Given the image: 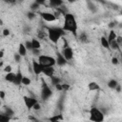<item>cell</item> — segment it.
<instances>
[{"label": "cell", "instance_id": "5b68a950", "mask_svg": "<svg viewBox=\"0 0 122 122\" xmlns=\"http://www.w3.org/2000/svg\"><path fill=\"white\" fill-rule=\"evenodd\" d=\"M52 94V91L51 89L45 83H43L42 86V90H41V99L42 100H47L49 99Z\"/></svg>", "mask_w": 122, "mask_h": 122}, {"label": "cell", "instance_id": "f1b7e54d", "mask_svg": "<svg viewBox=\"0 0 122 122\" xmlns=\"http://www.w3.org/2000/svg\"><path fill=\"white\" fill-rule=\"evenodd\" d=\"M27 17H28L30 20H32V19H34V18L36 17V14H35L33 11H29V12L27 13Z\"/></svg>", "mask_w": 122, "mask_h": 122}, {"label": "cell", "instance_id": "8d00e7d4", "mask_svg": "<svg viewBox=\"0 0 122 122\" xmlns=\"http://www.w3.org/2000/svg\"><path fill=\"white\" fill-rule=\"evenodd\" d=\"M112 63L113 65H117V64L119 63L118 58H117V57H112Z\"/></svg>", "mask_w": 122, "mask_h": 122}, {"label": "cell", "instance_id": "ba28073f", "mask_svg": "<svg viewBox=\"0 0 122 122\" xmlns=\"http://www.w3.org/2000/svg\"><path fill=\"white\" fill-rule=\"evenodd\" d=\"M73 50L71 48V47H66V48H64L63 49V51H62V55H63V57L66 59V61L68 62V61H70V60H71L72 58H73Z\"/></svg>", "mask_w": 122, "mask_h": 122}, {"label": "cell", "instance_id": "30bf717a", "mask_svg": "<svg viewBox=\"0 0 122 122\" xmlns=\"http://www.w3.org/2000/svg\"><path fill=\"white\" fill-rule=\"evenodd\" d=\"M42 73L48 77H51L54 74V68L53 67H44Z\"/></svg>", "mask_w": 122, "mask_h": 122}, {"label": "cell", "instance_id": "44dd1931", "mask_svg": "<svg viewBox=\"0 0 122 122\" xmlns=\"http://www.w3.org/2000/svg\"><path fill=\"white\" fill-rule=\"evenodd\" d=\"M118 84H119V83H118V81H117L116 79H111V80L108 82V87H109L110 89H115Z\"/></svg>", "mask_w": 122, "mask_h": 122}, {"label": "cell", "instance_id": "9a60e30c", "mask_svg": "<svg viewBox=\"0 0 122 122\" xmlns=\"http://www.w3.org/2000/svg\"><path fill=\"white\" fill-rule=\"evenodd\" d=\"M27 51L28 50L26 49L25 45L23 43H20L19 44V47H18V54L22 57V56H26L27 55Z\"/></svg>", "mask_w": 122, "mask_h": 122}, {"label": "cell", "instance_id": "cb8c5ba5", "mask_svg": "<svg viewBox=\"0 0 122 122\" xmlns=\"http://www.w3.org/2000/svg\"><path fill=\"white\" fill-rule=\"evenodd\" d=\"M39 8H40V5L36 1H34V2H32L30 4V11H33L34 12V10H37Z\"/></svg>", "mask_w": 122, "mask_h": 122}, {"label": "cell", "instance_id": "4fadbf2b", "mask_svg": "<svg viewBox=\"0 0 122 122\" xmlns=\"http://www.w3.org/2000/svg\"><path fill=\"white\" fill-rule=\"evenodd\" d=\"M30 43H31V50H40L41 48V43L38 39L36 38H32L30 40Z\"/></svg>", "mask_w": 122, "mask_h": 122}, {"label": "cell", "instance_id": "f6af8a7d", "mask_svg": "<svg viewBox=\"0 0 122 122\" xmlns=\"http://www.w3.org/2000/svg\"><path fill=\"white\" fill-rule=\"evenodd\" d=\"M0 105H1V102H0Z\"/></svg>", "mask_w": 122, "mask_h": 122}, {"label": "cell", "instance_id": "d6a6232c", "mask_svg": "<svg viewBox=\"0 0 122 122\" xmlns=\"http://www.w3.org/2000/svg\"><path fill=\"white\" fill-rule=\"evenodd\" d=\"M4 71H5V72H6V73H8V72H10V71H12V68H11V66H10V65H8V66H6V67H5Z\"/></svg>", "mask_w": 122, "mask_h": 122}, {"label": "cell", "instance_id": "8fae6325", "mask_svg": "<svg viewBox=\"0 0 122 122\" xmlns=\"http://www.w3.org/2000/svg\"><path fill=\"white\" fill-rule=\"evenodd\" d=\"M55 61H56V64H57L58 66H64V65H66V64H67L66 59H65V58L63 57V55H62L61 53H59V52H57V53H56Z\"/></svg>", "mask_w": 122, "mask_h": 122}, {"label": "cell", "instance_id": "74e56055", "mask_svg": "<svg viewBox=\"0 0 122 122\" xmlns=\"http://www.w3.org/2000/svg\"><path fill=\"white\" fill-rule=\"evenodd\" d=\"M54 87H55V90H56V91H58V92H62V88H61V83H59V84H56V85H54Z\"/></svg>", "mask_w": 122, "mask_h": 122}, {"label": "cell", "instance_id": "484cf974", "mask_svg": "<svg viewBox=\"0 0 122 122\" xmlns=\"http://www.w3.org/2000/svg\"><path fill=\"white\" fill-rule=\"evenodd\" d=\"M4 114H6L7 116H9V117H10V116H12L13 114H14V112H13V111L10 109V108H9V107H7L6 109H5V112H4Z\"/></svg>", "mask_w": 122, "mask_h": 122}, {"label": "cell", "instance_id": "60d3db41", "mask_svg": "<svg viewBox=\"0 0 122 122\" xmlns=\"http://www.w3.org/2000/svg\"><path fill=\"white\" fill-rule=\"evenodd\" d=\"M4 55H5V51H4L3 50H0V59H1V58H3V57H4Z\"/></svg>", "mask_w": 122, "mask_h": 122}, {"label": "cell", "instance_id": "7402d4cb", "mask_svg": "<svg viewBox=\"0 0 122 122\" xmlns=\"http://www.w3.org/2000/svg\"><path fill=\"white\" fill-rule=\"evenodd\" d=\"M109 44H110V49H112V50L116 51V50H119V49H120V46L116 43V41H115V40H113V41L110 42Z\"/></svg>", "mask_w": 122, "mask_h": 122}, {"label": "cell", "instance_id": "f35d334b", "mask_svg": "<svg viewBox=\"0 0 122 122\" xmlns=\"http://www.w3.org/2000/svg\"><path fill=\"white\" fill-rule=\"evenodd\" d=\"M0 98L4 99L5 98V92L4 91H0Z\"/></svg>", "mask_w": 122, "mask_h": 122}, {"label": "cell", "instance_id": "1f68e13d", "mask_svg": "<svg viewBox=\"0 0 122 122\" xmlns=\"http://www.w3.org/2000/svg\"><path fill=\"white\" fill-rule=\"evenodd\" d=\"M24 45H25V47H26V49L27 50H31V43H30V41H26L25 43H24Z\"/></svg>", "mask_w": 122, "mask_h": 122}, {"label": "cell", "instance_id": "ac0fdd59", "mask_svg": "<svg viewBox=\"0 0 122 122\" xmlns=\"http://www.w3.org/2000/svg\"><path fill=\"white\" fill-rule=\"evenodd\" d=\"M14 78H15V73L12 72V71L8 72V73H6V75H5V80L8 81V82H10V83H13Z\"/></svg>", "mask_w": 122, "mask_h": 122}, {"label": "cell", "instance_id": "277c9868", "mask_svg": "<svg viewBox=\"0 0 122 122\" xmlns=\"http://www.w3.org/2000/svg\"><path fill=\"white\" fill-rule=\"evenodd\" d=\"M38 63L44 68V67H53L56 64L55 58L50 55H46V54H40L38 56Z\"/></svg>", "mask_w": 122, "mask_h": 122}, {"label": "cell", "instance_id": "5bb4252c", "mask_svg": "<svg viewBox=\"0 0 122 122\" xmlns=\"http://www.w3.org/2000/svg\"><path fill=\"white\" fill-rule=\"evenodd\" d=\"M88 89L91 91V92H94V91H99L100 90V86L99 84H97L96 82L94 81H92L88 84Z\"/></svg>", "mask_w": 122, "mask_h": 122}, {"label": "cell", "instance_id": "d590c367", "mask_svg": "<svg viewBox=\"0 0 122 122\" xmlns=\"http://www.w3.org/2000/svg\"><path fill=\"white\" fill-rule=\"evenodd\" d=\"M14 60H15L16 62H18V63H19V62H20V60H21V56L18 54V52L14 54Z\"/></svg>", "mask_w": 122, "mask_h": 122}, {"label": "cell", "instance_id": "83f0119b", "mask_svg": "<svg viewBox=\"0 0 122 122\" xmlns=\"http://www.w3.org/2000/svg\"><path fill=\"white\" fill-rule=\"evenodd\" d=\"M79 39L81 42H87L88 41V36L85 32H82L80 35H79Z\"/></svg>", "mask_w": 122, "mask_h": 122}, {"label": "cell", "instance_id": "b9f144b4", "mask_svg": "<svg viewBox=\"0 0 122 122\" xmlns=\"http://www.w3.org/2000/svg\"><path fill=\"white\" fill-rule=\"evenodd\" d=\"M116 24H115V22H111V24H109V27L110 28H112H112L115 26Z\"/></svg>", "mask_w": 122, "mask_h": 122}, {"label": "cell", "instance_id": "603a6c76", "mask_svg": "<svg viewBox=\"0 0 122 122\" xmlns=\"http://www.w3.org/2000/svg\"><path fill=\"white\" fill-rule=\"evenodd\" d=\"M30 83H31L30 78H29L28 76H23V78H22V82H21V85L29 86V85H30Z\"/></svg>", "mask_w": 122, "mask_h": 122}, {"label": "cell", "instance_id": "7c38bea8", "mask_svg": "<svg viewBox=\"0 0 122 122\" xmlns=\"http://www.w3.org/2000/svg\"><path fill=\"white\" fill-rule=\"evenodd\" d=\"M23 76H24V75L22 74L21 71H20V70H18V71H17V72L15 73V78H14L13 84H14V85H16V86L21 85V82H22V78H23Z\"/></svg>", "mask_w": 122, "mask_h": 122}, {"label": "cell", "instance_id": "4dcf8cb0", "mask_svg": "<svg viewBox=\"0 0 122 122\" xmlns=\"http://www.w3.org/2000/svg\"><path fill=\"white\" fill-rule=\"evenodd\" d=\"M2 34H3V36L7 37V36H9V35L10 34V31L9 29H4V30H2Z\"/></svg>", "mask_w": 122, "mask_h": 122}, {"label": "cell", "instance_id": "ab89813d", "mask_svg": "<svg viewBox=\"0 0 122 122\" xmlns=\"http://www.w3.org/2000/svg\"><path fill=\"white\" fill-rule=\"evenodd\" d=\"M32 51V52H33V54H35V55H40L39 54V50H31Z\"/></svg>", "mask_w": 122, "mask_h": 122}, {"label": "cell", "instance_id": "7bdbcfd3", "mask_svg": "<svg viewBox=\"0 0 122 122\" xmlns=\"http://www.w3.org/2000/svg\"><path fill=\"white\" fill-rule=\"evenodd\" d=\"M4 25V22H3V20L0 18V26H3Z\"/></svg>", "mask_w": 122, "mask_h": 122}, {"label": "cell", "instance_id": "e575fe53", "mask_svg": "<svg viewBox=\"0 0 122 122\" xmlns=\"http://www.w3.org/2000/svg\"><path fill=\"white\" fill-rule=\"evenodd\" d=\"M34 111H38V110H40L41 109V105H40V103L39 102H37L34 106H33V108H32Z\"/></svg>", "mask_w": 122, "mask_h": 122}, {"label": "cell", "instance_id": "ee69618b", "mask_svg": "<svg viewBox=\"0 0 122 122\" xmlns=\"http://www.w3.org/2000/svg\"><path fill=\"white\" fill-rule=\"evenodd\" d=\"M56 122H64V121H56Z\"/></svg>", "mask_w": 122, "mask_h": 122}, {"label": "cell", "instance_id": "e0dca14e", "mask_svg": "<svg viewBox=\"0 0 122 122\" xmlns=\"http://www.w3.org/2000/svg\"><path fill=\"white\" fill-rule=\"evenodd\" d=\"M116 37H117V34H116V32L114 31V30L112 29V30H110L109 35H108V37H107V40H108V42L110 43V42H112V41L115 40V39H116Z\"/></svg>", "mask_w": 122, "mask_h": 122}, {"label": "cell", "instance_id": "f546056e", "mask_svg": "<svg viewBox=\"0 0 122 122\" xmlns=\"http://www.w3.org/2000/svg\"><path fill=\"white\" fill-rule=\"evenodd\" d=\"M51 82H52L53 85H56V84L61 83V80H60L59 78H56V77H54V76H51Z\"/></svg>", "mask_w": 122, "mask_h": 122}, {"label": "cell", "instance_id": "9c48e42d", "mask_svg": "<svg viewBox=\"0 0 122 122\" xmlns=\"http://www.w3.org/2000/svg\"><path fill=\"white\" fill-rule=\"evenodd\" d=\"M42 71H43V67L38 63L37 60H32V71L35 75H39L42 73Z\"/></svg>", "mask_w": 122, "mask_h": 122}, {"label": "cell", "instance_id": "d4e9b609", "mask_svg": "<svg viewBox=\"0 0 122 122\" xmlns=\"http://www.w3.org/2000/svg\"><path fill=\"white\" fill-rule=\"evenodd\" d=\"M10 117L7 116L4 113H0V122H10Z\"/></svg>", "mask_w": 122, "mask_h": 122}, {"label": "cell", "instance_id": "7a4b0ae2", "mask_svg": "<svg viewBox=\"0 0 122 122\" xmlns=\"http://www.w3.org/2000/svg\"><path fill=\"white\" fill-rule=\"evenodd\" d=\"M47 32H48V38L50 39L51 42L57 44L60 39H62V36L64 34V30L60 27H50L47 28Z\"/></svg>", "mask_w": 122, "mask_h": 122}, {"label": "cell", "instance_id": "52a82bcc", "mask_svg": "<svg viewBox=\"0 0 122 122\" xmlns=\"http://www.w3.org/2000/svg\"><path fill=\"white\" fill-rule=\"evenodd\" d=\"M40 16L46 22H54L56 20L55 14L52 12H50V11H42V12H40Z\"/></svg>", "mask_w": 122, "mask_h": 122}, {"label": "cell", "instance_id": "ffe728a7", "mask_svg": "<svg viewBox=\"0 0 122 122\" xmlns=\"http://www.w3.org/2000/svg\"><path fill=\"white\" fill-rule=\"evenodd\" d=\"M100 43H101V46H102L103 48H105V49H110V44H109V42H108V40H107V37L102 36V37L100 38Z\"/></svg>", "mask_w": 122, "mask_h": 122}, {"label": "cell", "instance_id": "836d02e7", "mask_svg": "<svg viewBox=\"0 0 122 122\" xmlns=\"http://www.w3.org/2000/svg\"><path fill=\"white\" fill-rule=\"evenodd\" d=\"M115 41H116V43H117V44L120 46V45L122 44V36H120V35H117V37H116Z\"/></svg>", "mask_w": 122, "mask_h": 122}, {"label": "cell", "instance_id": "d6986e66", "mask_svg": "<svg viewBox=\"0 0 122 122\" xmlns=\"http://www.w3.org/2000/svg\"><path fill=\"white\" fill-rule=\"evenodd\" d=\"M49 4L51 8H57L58 9L63 4V1H61V0H51V1L49 2Z\"/></svg>", "mask_w": 122, "mask_h": 122}, {"label": "cell", "instance_id": "8992f818", "mask_svg": "<svg viewBox=\"0 0 122 122\" xmlns=\"http://www.w3.org/2000/svg\"><path fill=\"white\" fill-rule=\"evenodd\" d=\"M23 101H24L25 106H26L27 109H29V110L32 109L33 106L38 102V100L35 99L34 97H30V96H27V95H24V96H23Z\"/></svg>", "mask_w": 122, "mask_h": 122}, {"label": "cell", "instance_id": "3957f363", "mask_svg": "<svg viewBox=\"0 0 122 122\" xmlns=\"http://www.w3.org/2000/svg\"><path fill=\"white\" fill-rule=\"evenodd\" d=\"M90 120L92 122H103L105 119L104 113L96 107H92L90 110Z\"/></svg>", "mask_w": 122, "mask_h": 122}, {"label": "cell", "instance_id": "6da1fadb", "mask_svg": "<svg viewBox=\"0 0 122 122\" xmlns=\"http://www.w3.org/2000/svg\"><path fill=\"white\" fill-rule=\"evenodd\" d=\"M62 30L64 31H69L73 35H76L77 30V22L74 15L71 12H66L64 14V23Z\"/></svg>", "mask_w": 122, "mask_h": 122}, {"label": "cell", "instance_id": "4316f807", "mask_svg": "<svg viewBox=\"0 0 122 122\" xmlns=\"http://www.w3.org/2000/svg\"><path fill=\"white\" fill-rule=\"evenodd\" d=\"M61 88H62V92H67L71 89V85L68 83H61Z\"/></svg>", "mask_w": 122, "mask_h": 122}, {"label": "cell", "instance_id": "2e32d148", "mask_svg": "<svg viewBox=\"0 0 122 122\" xmlns=\"http://www.w3.org/2000/svg\"><path fill=\"white\" fill-rule=\"evenodd\" d=\"M49 120H50L51 122H56V121H64V116H63V114H61V113H59V114H54V115L51 116V117L49 118Z\"/></svg>", "mask_w": 122, "mask_h": 122}]
</instances>
